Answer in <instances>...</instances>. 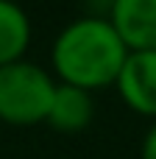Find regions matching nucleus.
Segmentation results:
<instances>
[{"label":"nucleus","instance_id":"obj_7","mask_svg":"<svg viewBox=\"0 0 156 159\" xmlns=\"http://www.w3.org/2000/svg\"><path fill=\"white\" fill-rule=\"evenodd\" d=\"M140 159H156V120H154V126L145 131V137H142Z\"/></svg>","mask_w":156,"mask_h":159},{"label":"nucleus","instance_id":"obj_2","mask_svg":"<svg viewBox=\"0 0 156 159\" xmlns=\"http://www.w3.org/2000/svg\"><path fill=\"white\" fill-rule=\"evenodd\" d=\"M56 78L36 61L20 59L0 67V123L39 126L47 117Z\"/></svg>","mask_w":156,"mask_h":159},{"label":"nucleus","instance_id":"obj_6","mask_svg":"<svg viewBox=\"0 0 156 159\" xmlns=\"http://www.w3.org/2000/svg\"><path fill=\"white\" fill-rule=\"evenodd\" d=\"M31 17L17 0H0V67L25 59L31 48Z\"/></svg>","mask_w":156,"mask_h":159},{"label":"nucleus","instance_id":"obj_3","mask_svg":"<svg viewBox=\"0 0 156 159\" xmlns=\"http://www.w3.org/2000/svg\"><path fill=\"white\" fill-rule=\"evenodd\" d=\"M114 89L134 115L156 120V50H128Z\"/></svg>","mask_w":156,"mask_h":159},{"label":"nucleus","instance_id":"obj_1","mask_svg":"<svg viewBox=\"0 0 156 159\" xmlns=\"http://www.w3.org/2000/svg\"><path fill=\"white\" fill-rule=\"evenodd\" d=\"M126 56L128 48L106 17H78L67 22L50 45V64L59 84L87 92L114 87Z\"/></svg>","mask_w":156,"mask_h":159},{"label":"nucleus","instance_id":"obj_5","mask_svg":"<svg viewBox=\"0 0 156 159\" xmlns=\"http://www.w3.org/2000/svg\"><path fill=\"white\" fill-rule=\"evenodd\" d=\"M92 117H95V98H92V92L56 81V89H53L45 123L53 131H59V134H81L84 129H89Z\"/></svg>","mask_w":156,"mask_h":159},{"label":"nucleus","instance_id":"obj_4","mask_svg":"<svg viewBox=\"0 0 156 159\" xmlns=\"http://www.w3.org/2000/svg\"><path fill=\"white\" fill-rule=\"evenodd\" d=\"M106 20L128 50H156V0H109Z\"/></svg>","mask_w":156,"mask_h":159}]
</instances>
